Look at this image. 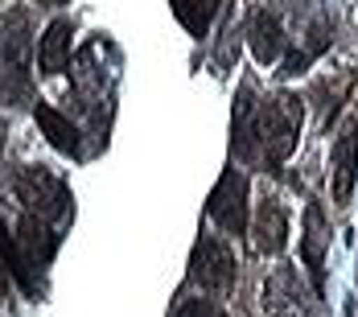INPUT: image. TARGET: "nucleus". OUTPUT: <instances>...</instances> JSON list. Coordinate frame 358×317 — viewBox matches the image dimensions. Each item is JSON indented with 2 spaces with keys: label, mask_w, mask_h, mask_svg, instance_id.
<instances>
[{
  "label": "nucleus",
  "mask_w": 358,
  "mask_h": 317,
  "mask_svg": "<svg viewBox=\"0 0 358 317\" xmlns=\"http://www.w3.org/2000/svg\"><path fill=\"white\" fill-rule=\"evenodd\" d=\"M34 37H29V13L13 8L0 21V99L8 107L34 104Z\"/></svg>",
  "instance_id": "obj_1"
},
{
  "label": "nucleus",
  "mask_w": 358,
  "mask_h": 317,
  "mask_svg": "<svg viewBox=\"0 0 358 317\" xmlns=\"http://www.w3.org/2000/svg\"><path fill=\"white\" fill-rule=\"evenodd\" d=\"M251 128H255V141H259V157L268 161V174H276L288 157H292V148H296L301 99L296 95H276V99L255 104Z\"/></svg>",
  "instance_id": "obj_2"
},
{
  "label": "nucleus",
  "mask_w": 358,
  "mask_h": 317,
  "mask_svg": "<svg viewBox=\"0 0 358 317\" xmlns=\"http://www.w3.org/2000/svg\"><path fill=\"white\" fill-rule=\"evenodd\" d=\"M17 198L25 202V211L37 214V218H45V223L62 218L74 202L66 181L54 174V169H45V165H25L17 174Z\"/></svg>",
  "instance_id": "obj_3"
},
{
  "label": "nucleus",
  "mask_w": 358,
  "mask_h": 317,
  "mask_svg": "<svg viewBox=\"0 0 358 317\" xmlns=\"http://www.w3.org/2000/svg\"><path fill=\"white\" fill-rule=\"evenodd\" d=\"M189 276L202 284L206 293H227L235 284V251L218 235H202L189 255Z\"/></svg>",
  "instance_id": "obj_4"
},
{
  "label": "nucleus",
  "mask_w": 358,
  "mask_h": 317,
  "mask_svg": "<svg viewBox=\"0 0 358 317\" xmlns=\"http://www.w3.org/2000/svg\"><path fill=\"white\" fill-rule=\"evenodd\" d=\"M206 211H210V218H215L227 235H243V231H248V223H251V211H248V177L239 174V169H227V174L218 177V185L210 190Z\"/></svg>",
  "instance_id": "obj_5"
},
{
  "label": "nucleus",
  "mask_w": 358,
  "mask_h": 317,
  "mask_svg": "<svg viewBox=\"0 0 358 317\" xmlns=\"http://www.w3.org/2000/svg\"><path fill=\"white\" fill-rule=\"evenodd\" d=\"M358 181V124L350 120L342 128V136L334 144V174H329V190H334V206H346Z\"/></svg>",
  "instance_id": "obj_6"
},
{
  "label": "nucleus",
  "mask_w": 358,
  "mask_h": 317,
  "mask_svg": "<svg viewBox=\"0 0 358 317\" xmlns=\"http://www.w3.org/2000/svg\"><path fill=\"white\" fill-rule=\"evenodd\" d=\"M251 235H255V251L264 255H280L288 244V211L280 198H264L255 206V218L248 223Z\"/></svg>",
  "instance_id": "obj_7"
},
{
  "label": "nucleus",
  "mask_w": 358,
  "mask_h": 317,
  "mask_svg": "<svg viewBox=\"0 0 358 317\" xmlns=\"http://www.w3.org/2000/svg\"><path fill=\"white\" fill-rule=\"evenodd\" d=\"M325 244H329L325 211L317 202H309V206H305V235H301V247H305V268H309L317 293L325 288Z\"/></svg>",
  "instance_id": "obj_8"
},
{
  "label": "nucleus",
  "mask_w": 358,
  "mask_h": 317,
  "mask_svg": "<svg viewBox=\"0 0 358 317\" xmlns=\"http://www.w3.org/2000/svg\"><path fill=\"white\" fill-rule=\"evenodd\" d=\"M248 41H251V54L259 66H272L280 54H285V29L272 13H251V25H248Z\"/></svg>",
  "instance_id": "obj_9"
},
{
  "label": "nucleus",
  "mask_w": 358,
  "mask_h": 317,
  "mask_svg": "<svg viewBox=\"0 0 358 317\" xmlns=\"http://www.w3.org/2000/svg\"><path fill=\"white\" fill-rule=\"evenodd\" d=\"M34 120H37V128L45 132V141L54 144L58 153H66V157H83L78 128H74V124L66 120V115H62V111H54L50 104H41V99H37V104H34Z\"/></svg>",
  "instance_id": "obj_10"
},
{
  "label": "nucleus",
  "mask_w": 358,
  "mask_h": 317,
  "mask_svg": "<svg viewBox=\"0 0 358 317\" xmlns=\"http://www.w3.org/2000/svg\"><path fill=\"white\" fill-rule=\"evenodd\" d=\"M17 244H21V251H25V260L37 268V264H50V260H54V251H58V235L50 231L45 218L25 214V218H21V235H17Z\"/></svg>",
  "instance_id": "obj_11"
},
{
  "label": "nucleus",
  "mask_w": 358,
  "mask_h": 317,
  "mask_svg": "<svg viewBox=\"0 0 358 317\" xmlns=\"http://www.w3.org/2000/svg\"><path fill=\"white\" fill-rule=\"evenodd\" d=\"M71 21H54L45 34H41V50H37V66L41 74H62L66 71V62H71Z\"/></svg>",
  "instance_id": "obj_12"
},
{
  "label": "nucleus",
  "mask_w": 358,
  "mask_h": 317,
  "mask_svg": "<svg viewBox=\"0 0 358 317\" xmlns=\"http://www.w3.org/2000/svg\"><path fill=\"white\" fill-rule=\"evenodd\" d=\"M0 264L8 268V276L17 281V288H21L25 297H37V276H34V264L25 260V251H21V244H17V235H8L4 218H0Z\"/></svg>",
  "instance_id": "obj_13"
},
{
  "label": "nucleus",
  "mask_w": 358,
  "mask_h": 317,
  "mask_svg": "<svg viewBox=\"0 0 358 317\" xmlns=\"http://www.w3.org/2000/svg\"><path fill=\"white\" fill-rule=\"evenodd\" d=\"M169 4H173V17L194 37L210 34V25H215V17H218V0H169Z\"/></svg>",
  "instance_id": "obj_14"
},
{
  "label": "nucleus",
  "mask_w": 358,
  "mask_h": 317,
  "mask_svg": "<svg viewBox=\"0 0 358 317\" xmlns=\"http://www.w3.org/2000/svg\"><path fill=\"white\" fill-rule=\"evenodd\" d=\"M325 45H329V25L322 21V25H313V34H309V41H305V50H292V54H288L285 74H301L313 58H317V54H322Z\"/></svg>",
  "instance_id": "obj_15"
},
{
  "label": "nucleus",
  "mask_w": 358,
  "mask_h": 317,
  "mask_svg": "<svg viewBox=\"0 0 358 317\" xmlns=\"http://www.w3.org/2000/svg\"><path fill=\"white\" fill-rule=\"evenodd\" d=\"M173 317H222V309L210 305V301H181Z\"/></svg>",
  "instance_id": "obj_16"
},
{
  "label": "nucleus",
  "mask_w": 358,
  "mask_h": 317,
  "mask_svg": "<svg viewBox=\"0 0 358 317\" xmlns=\"http://www.w3.org/2000/svg\"><path fill=\"white\" fill-rule=\"evenodd\" d=\"M8 297V288H4V268H0V301Z\"/></svg>",
  "instance_id": "obj_17"
}]
</instances>
